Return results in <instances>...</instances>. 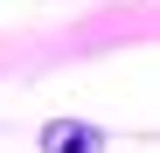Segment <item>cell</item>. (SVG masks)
Masks as SVG:
<instances>
[{
	"label": "cell",
	"instance_id": "6da1fadb",
	"mask_svg": "<svg viewBox=\"0 0 160 153\" xmlns=\"http://www.w3.org/2000/svg\"><path fill=\"white\" fill-rule=\"evenodd\" d=\"M42 146H49V153H104V139L91 132V125H49Z\"/></svg>",
	"mask_w": 160,
	"mask_h": 153
}]
</instances>
